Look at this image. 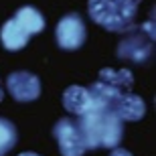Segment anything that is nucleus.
<instances>
[{
	"label": "nucleus",
	"instance_id": "obj_11",
	"mask_svg": "<svg viewBox=\"0 0 156 156\" xmlns=\"http://www.w3.org/2000/svg\"><path fill=\"white\" fill-rule=\"evenodd\" d=\"M16 144V128L14 124L0 118V156H4Z\"/></svg>",
	"mask_w": 156,
	"mask_h": 156
},
{
	"label": "nucleus",
	"instance_id": "obj_8",
	"mask_svg": "<svg viewBox=\"0 0 156 156\" xmlns=\"http://www.w3.org/2000/svg\"><path fill=\"white\" fill-rule=\"evenodd\" d=\"M63 108L75 116H83L91 110V98H89V91L87 87L81 85H69L63 91Z\"/></svg>",
	"mask_w": 156,
	"mask_h": 156
},
{
	"label": "nucleus",
	"instance_id": "obj_13",
	"mask_svg": "<svg viewBox=\"0 0 156 156\" xmlns=\"http://www.w3.org/2000/svg\"><path fill=\"white\" fill-rule=\"evenodd\" d=\"M18 156H41V154H37V152H23V154H18Z\"/></svg>",
	"mask_w": 156,
	"mask_h": 156
},
{
	"label": "nucleus",
	"instance_id": "obj_9",
	"mask_svg": "<svg viewBox=\"0 0 156 156\" xmlns=\"http://www.w3.org/2000/svg\"><path fill=\"white\" fill-rule=\"evenodd\" d=\"M29 39H30V35L14 18L6 20L2 24V29H0V41H2V47L6 51H20V49H24Z\"/></svg>",
	"mask_w": 156,
	"mask_h": 156
},
{
	"label": "nucleus",
	"instance_id": "obj_2",
	"mask_svg": "<svg viewBox=\"0 0 156 156\" xmlns=\"http://www.w3.org/2000/svg\"><path fill=\"white\" fill-rule=\"evenodd\" d=\"M79 134L83 138L85 150L95 148H118L124 136V124L114 112L105 108H91V110L79 116L75 122Z\"/></svg>",
	"mask_w": 156,
	"mask_h": 156
},
{
	"label": "nucleus",
	"instance_id": "obj_5",
	"mask_svg": "<svg viewBox=\"0 0 156 156\" xmlns=\"http://www.w3.org/2000/svg\"><path fill=\"white\" fill-rule=\"evenodd\" d=\"M152 43H154V39H150L142 29H132L120 41L116 53L120 59H128L134 63H146L152 57Z\"/></svg>",
	"mask_w": 156,
	"mask_h": 156
},
{
	"label": "nucleus",
	"instance_id": "obj_1",
	"mask_svg": "<svg viewBox=\"0 0 156 156\" xmlns=\"http://www.w3.org/2000/svg\"><path fill=\"white\" fill-rule=\"evenodd\" d=\"M134 75L130 69H101L99 79L87 87L93 108L114 112L122 122H138L146 114L144 99L132 91Z\"/></svg>",
	"mask_w": 156,
	"mask_h": 156
},
{
	"label": "nucleus",
	"instance_id": "obj_7",
	"mask_svg": "<svg viewBox=\"0 0 156 156\" xmlns=\"http://www.w3.org/2000/svg\"><path fill=\"white\" fill-rule=\"evenodd\" d=\"M8 93L16 101H35L41 95V79L30 71H14L6 79Z\"/></svg>",
	"mask_w": 156,
	"mask_h": 156
},
{
	"label": "nucleus",
	"instance_id": "obj_6",
	"mask_svg": "<svg viewBox=\"0 0 156 156\" xmlns=\"http://www.w3.org/2000/svg\"><path fill=\"white\" fill-rule=\"evenodd\" d=\"M53 136L59 144V150L63 156H83L85 144L79 134V128L73 120L69 118H61L53 128Z\"/></svg>",
	"mask_w": 156,
	"mask_h": 156
},
{
	"label": "nucleus",
	"instance_id": "obj_12",
	"mask_svg": "<svg viewBox=\"0 0 156 156\" xmlns=\"http://www.w3.org/2000/svg\"><path fill=\"white\" fill-rule=\"evenodd\" d=\"M110 156H132V152H128V150H124V148H112Z\"/></svg>",
	"mask_w": 156,
	"mask_h": 156
},
{
	"label": "nucleus",
	"instance_id": "obj_14",
	"mask_svg": "<svg viewBox=\"0 0 156 156\" xmlns=\"http://www.w3.org/2000/svg\"><path fill=\"white\" fill-rule=\"evenodd\" d=\"M2 98H4V91H2V81H0V101H2Z\"/></svg>",
	"mask_w": 156,
	"mask_h": 156
},
{
	"label": "nucleus",
	"instance_id": "obj_4",
	"mask_svg": "<svg viewBox=\"0 0 156 156\" xmlns=\"http://www.w3.org/2000/svg\"><path fill=\"white\" fill-rule=\"evenodd\" d=\"M85 23L77 12L65 14L55 27V39L63 51H77L85 43Z\"/></svg>",
	"mask_w": 156,
	"mask_h": 156
},
{
	"label": "nucleus",
	"instance_id": "obj_3",
	"mask_svg": "<svg viewBox=\"0 0 156 156\" xmlns=\"http://www.w3.org/2000/svg\"><path fill=\"white\" fill-rule=\"evenodd\" d=\"M140 0H89L87 10L93 23L110 33H128L136 27Z\"/></svg>",
	"mask_w": 156,
	"mask_h": 156
},
{
	"label": "nucleus",
	"instance_id": "obj_10",
	"mask_svg": "<svg viewBox=\"0 0 156 156\" xmlns=\"http://www.w3.org/2000/svg\"><path fill=\"white\" fill-rule=\"evenodd\" d=\"M12 18H14L29 35H37V33H43V30H45V16L37 10L35 6H23V8H18L16 14Z\"/></svg>",
	"mask_w": 156,
	"mask_h": 156
}]
</instances>
